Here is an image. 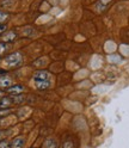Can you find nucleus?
Instances as JSON below:
<instances>
[{
	"mask_svg": "<svg viewBox=\"0 0 129 148\" xmlns=\"http://www.w3.org/2000/svg\"><path fill=\"white\" fill-rule=\"evenodd\" d=\"M8 50V44L7 43H0V55L5 54Z\"/></svg>",
	"mask_w": 129,
	"mask_h": 148,
	"instance_id": "f8f14e48",
	"label": "nucleus"
},
{
	"mask_svg": "<svg viewBox=\"0 0 129 148\" xmlns=\"http://www.w3.org/2000/svg\"><path fill=\"white\" fill-rule=\"evenodd\" d=\"M6 92L10 96H18V95H22L23 92H24V86L23 85H12L11 87H8V88H6Z\"/></svg>",
	"mask_w": 129,
	"mask_h": 148,
	"instance_id": "7ed1b4c3",
	"label": "nucleus"
},
{
	"mask_svg": "<svg viewBox=\"0 0 129 148\" xmlns=\"http://www.w3.org/2000/svg\"><path fill=\"white\" fill-rule=\"evenodd\" d=\"M24 143H25V138H24V137H22V136L14 137L13 140L10 142L11 148H23Z\"/></svg>",
	"mask_w": 129,
	"mask_h": 148,
	"instance_id": "39448f33",
	"label": "nucleus"
},
{
	"mask_svg": "<svg viewBox=\"0 0 129 148\" xmlns=\"http://www.w3.org/2000/svg\"><path fill=\"white\" fill-rule=\"evenodd\" d=\"M24 100H25V96H23V95H18V96H13L12 97L13 104H21V103H23Z\"/></svg>",
	"mask_w": 129,
	"mask_h": 148,
	"instance_id": "1a4fd4ad",
	"label": "nucleus"
},
{
	"mask_svg": "<svg viewBox=\"0 0 129 148\" xmlns=\"http://www.w3.org/2000/svg\"><path fill=\"white\" fill-rule=\"evenodd\" d=\"M7 30V25L6 24H0V34H3Z\"/></svg>",
	"mask_w": 129,
	"mask_h": 148,
	"instance_id": "2eb2a0df",
	"label": "nucleus"
},
{
	"mask_svg": "<svg viewBox=\"0 0 129 148\" xmlns=\"http://www.w3.org/2000/svg\"><path fill=\"white\" fill-rule=\"evenodd\" d=\"M50 80V74L47 71H37L34 74V84L35 82H42Z\"/></svg>",
	"mask_w": 129,
	"mask_h": 148,
	"instance_id": "f03ea898",
	"label": "nucleus"
},
{
	"mask_svg": "<svg viewBox=\"0 0 129 148\" xmlns=\"http://www.w3.org/2000/svg\"><path fill=\"white\" fill-rule=\"evenodd\" d=\"M0 148H11V145L7 140H1L0 141Z\"/></svg>",
	"mask_w": 129,
	"mask_h": 148,
	"instance_id": "4468645a",
	"label": "nucleus"
},
{
	"mask_svg": "<svg viewBox=\"0 0 129 148\" xmlns=\"http://www.w3.org/2000/svg\"><path fill=\"white\" fill-rule=\"evenodd\" d=\"M10 109H0V118H3L7 115H10Z\"/></svg>",
	"mask_w": 129,
	"mask_h": 148,
	"instance_id": "ddd939ff",
	"label": "nucleus"
},
{
	"mask_svg": "<svg viewBox=\"0 0 129 148\" xmlns=\"http://www.w3.org/2000/svg\"><path fill=\"white\" fill-rule=\"evenodd\" d=\"M5 73H6V71H4V69H0V75H4Z\"/></svg>",
	"mask_w": 129,
	"mask_h": 148,
	"instance_id": "f3484780",
	"label": "nucleus"
},
{
	"mask_svg": "<svg viewBox=\"0 0 129 148\" xmlns=\"http://www.w3.org/2000/svg\"><path fill=\"white\" fill-rule=\"evenodd\" d=\"M12 104V97H4L0 99V109H10Z\"/></svg>",
	"mask_w": 129,
	"mask_h": 148,
	"instance_id": "423d86ee",
	"label": "nucleus"
},
{
	"mask_svg": "<svg viewBox=\"0 0 129 148\" xmlns=\"http://www.w3.org/2000/svg\"><path fill=\"white\" fill-rule=\"evenodd\" d=\"M50 80L48 81H42V82H35V87L37 90H47L50 87Z\"/></svg>",
	"mask_w": 129,
	"mask_h": 148,
	"instance_id": "6e6552de",
	"label": "nucleus"
},
{
	"mask_svg": "<svg viewBox=\"0 0 129 148\" xmlns=\"http://www.w3.org/2000/svg\"><path fill=\"white\" fill-rule=\"evenodd\" d=\"M23 62V56L21 53H12L3 60V64L6 68H17Z\"/></svg>",
	"mask_w": 129,
	"mask_h": 148,
	"instance_id": "f257e3e1",
	"label": "nucleus"
},
{
	"mask_svg": "<svg viewBox=\"0 0 129 148\" xmlns=\"http://www.w3.org/2000/svg\"><path fill=\"white\" fill-rule=\"evenodd\" d=\"M3 136H4V133H3L1 130H0V141H1V140H4V138H3Z\"/></svg>",
	"mask_w": 129,
	"mask_h": 148,
	"instance_id": "dca6fc26",
	"label": "nucleus"
},
{
	"mask_svg": "<svg viewBox=\"0 0 129 148\" xmlns=\"http://www.w3.org/2000/svg\"><path fill=\"white\" fill-rule=\"evenodd\" d=\"M12 86V79L10 77H7L6 74L0 77V87L1 88H8Z\"/></svg>",
	"mask_w": 129,
	"mask_h": 148,
	"instance_id": "20e7f679",
	"label": "nucleus"
},
{
	"mask_svg": "<svg viewBox=\"0 0 129 148\" xmlns=\"http://www.w3.org/2000/svg\"><path fill=\"white\" fill-rule=\"evenodd\" d=\"M16 37H17V34H16L14 31H7V32L3 34L1 40L6 43V42H12V41L16 38Z\"/></svg>",
	"mask_w": 129,
	"mask_h": 148,
	"instance_id": "0eeeda50",
	"label": "nucleus"
},
{
	"mask_svg": "<svg viewBox=\"0 0 129 148\" xmlns=\"http://www.w3.org/2000/svg\"><path fill=\"white\" fill-rule=\"evenodd\" d=\"M7 19H8V13L0 11V24H5Z\"/></svg>",
	"mask_w": 129,
	"mask_h": 148,
	"instance_id": "9b49d317",
	"label": "nucleus"
},
{
	"mask_svg": "<svg viewBox=\"0 0 129 148\" xmlns=\"http://www.w3.org/2000/svg\"><path fill=\"white\" fill-rule=\"evenodd\" d=\"M4 98V91H0V99Z\"/></svg>",
	"mask_w": 129,
	"mask_h": 148,
	"instance_id": "a211bd4d",
	"label": "nucleus"
},
{
	"mask_svg": "<svg viewBox=\"0 0 129 148\" xmlns=\"http://www.w3.org/2000/svg\"><path fill=\"white\" fill-rule=\"evenodd\" d=\"M44 148H56V141L53 140V138H49L44 142Z\"/></svg>",
	"mask_w": 129,
	"mask_h": 148,
	"instance_id": "9d476101",
	"label": "nucleus"
}]
</instances>
